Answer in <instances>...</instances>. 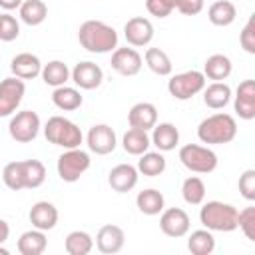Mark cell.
<instances>
[{
	"instance_id": "6da1fadb",
	"label": "cell",
	"mask_w": 255,
	"mask_h": 255,
	"mask_svg": "<svg viewBox=\"0 0 255 255\" xmlns=\"http://www.w3.org/2000/svg\"><path fill=\"white\" fill-rule=\"evenodd\" d=\"M2 181L12 191L36 189L46 181V167L40 159L10 161L2 169Z\"/></svg>"
},
{
	"instance_id": "7a4b0ae2",
	"label": "cell",
	"mask_w": 255,
	"mask_h": 255,
	"mask_svg": "<svg viewBox=\"0 0 255 255\" xmlns=\"http://www.w3.org/2000/svg\"><path fill=\"white\" fill-rule=\"evenodd\" d=\"M78 40L90 54H108L118 48V32L102 20H86L78 30Z\"/></svg>"
},
{
	"instance_id": "3957f363",
	"label": "cell",
	"mask_w": 255,
	"mask_h": 255,
	"mask_svg": "<svg viewBox=\"0 0 255 255\" xmlns=\"http://www.w3.org/2000/svg\"><path fill=\"white\" fill-rule=\"evenodd\" d=\"M237 135V122L231 114L215 112L199 122L197 126V137L201 143L207 145H223L233 141Z\"/></svg>"
},
{
	"instance_id": "277c9868",
	"label": "cell",
	"mask_w": 255,
	"mask_h": 255,
	"mask_svg": "<svg viewBox=\"0 0 255 255\" xmlns=\"http://www.w3.org/2000/svg\"><path fill=\"white\" fill-rule=\"evenodd\" d=\"M237 207L225 201L211 199L207 203H201L199 209V223L209 231L229 233L237 229Z\"/></svg>"
},
{
	"instance_id": "5b68a950",
	"label": "cell",
	"mask_w": 255,
	"mask_h": 255,
	"mask_svg": "<svg viewBox=\"0 0 255 255\" xmlns=\"http://www.w3.org/2000/svg\"><path fill=\"white\" fill-rule=\"evenodd\" d=\"M44 137L64 149H72V147H80L84 141V133L80 129L78 124H74L72 120L64 118V116H52L48 118V122L44 124Z\"/></svg>"
},
{
	"instance_id": "8992f818",
	"label": "cell",
	"mask_w": 255,
	"mask_h": 255,
	"mask_svg": "<svg viewBox=\"0 0 255 255\" xmlns=\"http://www.w3.org/2000/svg\"><path fill=\"white\" fill-rule=\"evenodd\" d=\"M179 161L185 169L193 173H211L217 169V153L209 145L201 143H185L179 147Z\"/></svg>"
},
{
	"instance_id": "52a82bcc",
	"label": "cell",
	"mask_w": 255,
	"mask_h": 255,
	"mask_svg": "<svg viewBox=\"0 0 255 255\" xmlns=\"http://www.w3.org/2000/svg\"><path fill=\"white\" fill-rule=\"evenodd\" d=\"M92 165L90 153L84 151L82 147H72V149H64V153L58 155L56 161V171L58 177L66 183H76Z\"/></svg>"
},
{
	"instance_id": "ba28073f",
	"label": "cell",
	"mask_w": 255,
	"mask_h": 255,
	"mask_svg": "<svg viewBox=\"0 0 255 255\" xmlns=\"http://www.w3.org/2000/svg\"><path fill=\"white\" fill-rule=\"evenodd\" d=\"M207 80L203 76V72L199 70H187L181 74H175L169 78L167 82V92L173 100L179 102H187L191 98H195L197 94H201V90L205 88Z\"/></svg>"
},
{
	"instance_id": "9c48e42d",
	"label": "cell",
	"mask_w": 255,
	"mask_h": 255,
	"mask_svg": "<svg viewBox=\"0 0 255 255\" xmlns=\"http://www.w3.org/2000/svg\"><path fill=\"white\" fill-rule=\"evenodd\" d=\"M40 128H42L40 116L32 110H22V112H14L10 116L8 133L18 143H30L38 137Z\"/></svg>"
},
{
	"instance_id": "30bf717a",
	"label": "cell",
	"mask_w": 255,
	"mask_h": 255,
	"mask_svg": "<svg viewBox=\"0 0 255 255\" xmlns=\"http://www.w3.org/2000/svg\"><path fill=\"white\" fill-rule=\"evenodd\" d=\"M26 94V84L24 80L16 76H8L0 82V118L12 116L18 106L22 104Z\"/></svg>"
},
{
	"instance_id": "8fae6325",
	"label": "cell",
	"mask_w": 255,
	"mask_h": 255,
	"mask_svg": "<svg viewBox=\"0 0 255 255\" xmlns=\"http://www.w3.org/2000/svg\"><path fill=\"white\" fill-rule=\"evenodd\" d=\"M159 229L163 235L179 239L185 237L191 229V219L187 215L185 209L181 207H163V211L159 213Z\"/></svg>"
},
{
	"instance_id": "7c38bea8",
	"label": "cell",
	"mask_w": 255,
	"mask_h": 255,
	"mask_svg": "<svg viewBox=\"0 0 255 255\" xmlns=\"http://www.w3.org/2000/svg\"><path fill=\"white\" fill-rule=\"evenodd\" d=\"M88 149L96 155H108L118 147V135L108 124H94L86 133Z\"/></svg>"
},
{
	"instance_id": "4fadbf2b",
	"label": "cell",
	"mask_w": 255,
	"mask_h": 255,
	"mask_svg": "<svg viewBox=\"0 0 255 255\" xmlns=\"http://www.w3.org/2000/svg\"><path fill=\"white\" fill-rule=\"evenodd\" d=\"M124 38L131 48L149 46L153 40V24L145 16H133L124 24Z\"/></svg>"
},
{
	"instance_id": "5bb4252c",
	"label": "cell",
	"mask_w": 255,
	"mask_h": 255,
	"mask_svg": "<svg viewBox=\"0 0 255 255\" xmlns=\"http://www.w3.org/2000/svg\"><path fill=\"white\" fill-rule=\"evenodd\" d=\"M110 66H112V70L114 72H118L120 76H126V78H129V76H135V74H139L141 72V66H143V58H141V54L135 50V48H116L114 52H112V62H110Z\"/></svg>"
},
{
	"instance_id": "9a60e30c",
	"label": "cell",
	"mask_w": 255,
	"mask_h": 255,
	"mask_svg": "<svg viewBox=\"0 0 255 255\" xmlns=\"http://www.w3.org/2000/svg\"><path fill=\"white\" fill-rule=\"evenodd\" d=\"M70 80L76 84V88L80 90H96L102 86L104 82V70L96 64V62H78L72 70H70Z\"/></svg>"
},
{
	"instance_id": "2e32d148",
	"label": "cell",
	"mask_w": 255,
	"mask_h": 255,
	"mask_svg": "<svg viewBox=\"0 0 255 255\" xmlns=\"http://www.w3.org/2000/svg\"><path fill=\"white\" fill-rule=\"evenodd\" d=\"M94 245L104 255L120 253L124 249V245H126V231L116 223H106V225H102L98 229Z\"/></svg>"
},
{
	"instance_id": "e0dca14e",
	"label": "cell",
	"mask_w": 255,
	"mask_h": 255,
	"mask_svg": "<svg viewBox=\"0 0 255 255\" xmlns=\"http://www.w3.org/2000/svg\"><path fill=\"white\" fill-rule=\"evenodd\" d=\"M233 98V112L245 120V122H251L255 118V82L253 80H243L237 90H235V96Z\"/></svg>"
},
{
	"instance_id": "ac0fdd59",
	"label": "cell",
	"mask_w": 255,
	"mask_h": 255,
	"mask_svg": "<svg viewBox=\"0 0 255 255\" xmlns=\"http://www.w3.org/2000/svg\"><path fill=\"white\" fill-rule=\"evenodd\" d=\"M139 171L131 163H118L108 173V183L116 193H128L137 185Z\"/></svg>"
},
{
	"instance_id": "d6986e66",
	"label": "cell",
	"mask_w": 255,
	"mask_h": 255,
	"mask_svg": "<svg viewBox=\"0 0 255 255\" xmlns=\"http://www.w3.org/2000/svg\"><path fill=\"white\" fill-rule=\"evenodd\" d=\"M10 70H12V76L20 78V80H34L40 76L42 72V62L36 54L32 52H20L12 58L10 62Z\"/></svg>"
},
{
	"instance_id": "ffe728a7",
	"label": "cell",
	"mask_w": 255,
	"mask_h": 255,
	"mask_svg": "<svg viewBox=\"0 0 255 255\" xmlns=\"http://www.w3.org/2000/svg\"><path fill=\"white\" fill-rule=\"evenodd\" d=\"M128 124L129 128L151 131V128L157 124V108L151 102H137L128 112Z\"/></svg>"
},
{
	"instance_id": "44dd1931",
	"label": "cell",
	"mask_w": 255,
	"mask_h": 255,
	"mask_svg": "<svg viewBox=\"0 0 255 255\" xmlns=\"http://www.w3.org/2000/svg\"><path fill=\"white\" fill-rule=\"evenodd\" d=\"M149 139L151 145L157 147V151H171L179 143V129L171 122H159L151 128Z\"/></svg>"
},
{
	"instance_id": "7402d4cb",
	"label": "cell",
	"mask_w": 255,
	"mask_h": 255,
	"mask_svg": "<svg viewBox=\"0 0 255 255\" xmlns=\"http://www.w3.org/2000/svg\"><path fill=\"white\" fill-rule=\"evenodd\" d=\"M28 219H30L32 227L42 229V231H50V229H54L56 223H58V209H56V205L50 203V201H36V203L30 207Z\"/></svg>"
},
{
	"instance_id": "603a6c76",
	"label": "cell",
	"mask_w": 255,
	"mask_h": 255,
	"mask_svg": "<svg viewBox=\"0 0 255 255\" xmlns=\"http://www.w3.org/2000/svg\"><path fill=\"white\" fill-rule=\"evenodd\" d=\"M46 247H48L46 231L36 229V227L24 231L16 241V249L20 255H42Z\"/></svg>"
},
{
	"instance_id": "cb8c5ba5",
	"label": "cell",
	"mask_w": 255,
	"mask_h": 255,
	"mask_svg": "<svg viewBox=\"0 0 255 255\" xmlns=\"http://www.w3.org/2000/svg\"><path fill=\"white\" fill-rule=\"evenodd\" d=\"M201 94H203V104L209 110H223L231 102V96H233L229 84H225V82L205 84V88L201 90Z\"/></svg>"
},
{
	"instance_id": "d4e9b609",
	"label": "cell",
	"mask_w": 255,
	"mask_h": 255,
	"mask_svg": "<svg viewBox=\"0 0 255 255\" xmlns=\"http://www.w3.org/2000/svg\"><path fill=\"white\" fill-rule=\"evenodd\" d=\"M233 64L229 60V56L225 54H211L205 62H203V76L205 80L211 82H223L231 76Z\"/></svg>"
},
{
	"instance_id": "484cf974",
	"label": "cell",
	"mask_w": 255,
	"mask_h": 255,
	"mask_svg": "<svg viewBox=\"0 0 255 255\" xmlns=\"http://www.w3.org/2000/svg\"><path fill=\"white\" fill-rule=\"evenodd\" d=\"M235 18H237V6L231 0H215L207 8V20L213 26H219V28L231 26Z\"/></svg>"
},
{
	"instance_id": "4316f807",
	"label": "cell",
	"mask_w": 255,
	"mask_h": 255,
	"mask_svg": "<svg viewBox=\"0 0 255 255\" xmlns=\"http://www.w3.org/2000/svg\"><path fill=\"white\" fill-rule=\"evenodd\" d=\"M52 104L62 112H74L84 104V96L80 94V88L74 86H60L52 92Z\"/></svg>"
},
{
	"instance_id": "83f0119b",
	"label": "cell",
	"mask_w": 255,
	"mask_h": 255,
	"mask_svg": "<svg viewBox=\"0 0 255 255\" xmlns=\"http://www.w3.org/2000/svg\"><path fill=\"white\" fill-rule=\"evenodd\" d=\"M135 205L143 215H149V217L151 215H159L163 211V207H165V197H163V193L159 189L147 187V189H143V191H139L135 195Z\"/></svg>"
},
{
	"instance_id": "f1b7e54d",
	"label": "cell",
	"mask_w": 255,
	"mask_h": 255,
	"mask_svg": "<svg viewBox=\"0 0 255 255\" xmlns=\"http://www.w3.org/2000/svg\"><path fill=\"white\" fill-rule=\"evenodd\" d=\"M40 78H42V82L46 86L60 88V86H64V84L70 82V68L62 60H50L48 64H42Z\"/></svg>"
},
{
	"instance_id": "f546056e",
	"label": "cell",
	"mask_w": 255,
	"mask_h": 255,
	"mask_svg": "<svg viewBox=\"0 0 255 255\" xmlns=\"http://www.w3.org/2000/svg\"><path fill=\"white\" fill-rule=\"evenodd\" d=\"M137 171L143 175V177H157L165 171L167 167V161L163 157V151H143L141 155H137Z\"/></svg>"
},
{
	"instance_id": "4dcf8cb0",
	"label": "cell",
	"mask_w": 255,
	"mask_h": 255,
	"mask_svg": "<svg viewBox=\"0 0 255 255\" xmlns=\"http://www.w3.org/2000/svg\"><path fill=\"white\" fill-rule=\"evenodd\" d=\"M149 145H151V139H149V133L145 129L129 128L122 137V147L129 155H141L143 151L149 149Z\"/></svg>"
},
{
	"instance_id": "1f68e13d",
	"label": "cell",
	"mask_w": 255,
	"mask_h": 255,
	"mask_svg": "<svg viewBox=\"0 0 255 255\" xmlns=\"http://www.w3.org/2000/svg\"><path fill=\"white\" fill-rule=\"evenodd\" d=\"M143 62L145 66L155 74V76H171L173 72V64H171V58L161 50V48H147L145 54H143Z\"/></svg>"
},
{
	"instance_id": "d6a6232c",
	"label": "cell",
	"mask_w": 255,
	"mask_h": 255,
	"mask_svg": "<svg viewBox=\"0 0 255 255\" xmlns=\"http://www.w3.org/2000/svg\"><path fill=\"white\" fill-rule=\"evenodd\" d=\"M20 20L28 26H40L48 18V6L44 0H24L18 8Z\"/></svg>"
},
{
	"instance_id": "836d02e7",
	"label": "cell",
	"mask_w": 255,
	"mask_h": 255,
	"mask_svg": "<svg viewBox=\"0 0 255 255\" xmlns=\"http://www.w3.org/2000/svg\"><path fill=\"white\" fill-rule=\"evenodd\" d=\"M187 249L193 255H211L215 251V237L209 229H195L187 237Z\"/></svg>"
},
{
	"instance_id": "e575fe53",
	"label": "cell",
	"mask_w": 255,
	"mask_h": 255,
	"mask_svg": "<svg viewBox=\"0 0 255 255\" xmlns=\"http://www.w3.org/2000/svg\"><path fill=\"white\" fill-rule=\"evenodd\" d=\"M64 249L68 255H88L94 249V237L88 231H70L64 239Z\"/></svg>"
},
{
	"instance_id": "d590c367",
	"label": "cell",
	"mask_w": 255,
	"mask_h": 255,
	"mask_svg": "<svg viewBox=\"0 0 255 255\" xmlns=\"http://www.w3.org/2000/svg\"><path fill=\"white\" fill-rule=\"evenodd\" d=\"M181 197L187 205H201L205 201V183L197 175H189L181 183Z\"/></svg>"
},
{
	"instance_id": "8d00e7d4",
	"label": "cell",
	"mask_w": 255,
	"mask_h": 255,
	"mask_svg": "<svg viewBox=\"0 0 255 255\" xmlns=\"http://www.w3.org/2000/svg\"><path fill=\"white\" fill-rule=\"evenodd\" d=\"M237 227L249 241H255V207L247 205L237 211Z\"/></svg>"
},
{
	"instance_id": "74e56055",
	"label": "cell",
	"mask_w": 255,
	"mask_h": 255,
	"mask_svg": "<svg viewBox=\"0 0 255 255\" xmlns=\"http://www.w3.org/2000/svg\"><path fill=\"white\" fill-rule=\"evenodd\" d=\"M18 36H20V22L16 20V16H12L10 12L0 14V40L12 42Z\"/></svg>"
},
{
	"instance_id": "f35d334b",
	"label": "cell",
	"mask_w": 255,
	"mask_h": 255,
	"mask_svg": "<svg viewBox=\"0 0 255 255\" xmlns=\"http://www.w3.org/2000/svg\"><path fill=\"white\" fill-rule=\"evenodd\" d=\"M179 0H145V10L155 18H167L175 8Z\"/></svg>"
},
{
	"instance_id": "ab89813d",
	"label": "cell",
	"mask_w": 255,
	"mask_h": 255,
	"mask_svg": "<svg viewBox=\"0 0 255 255\" xmlns=\"http://www.w3.org/2000/svg\"><path fill=\"white\" fill-rule=\"evenodd\" d=\"M239 44L247 54H255V14L249 16L247 24L239 32Z\"/></svg>"
},
{
	"instance_id": "60d3db41",
	"label": "cell",
	"mask_w": 255,
	"mask_h": 255,
	"mask_svg": "<svg viewBox=\"0 0 255 255\" xmlns=\"http://www.w3.org/2000/svg\"><path fill=\"white\" fill-rule=\"evenodd\" d=\"M239 193L251 203L255 201V169H245L241 175H239Z\"/></svg>"
},
{
	"instance_id": "b9f144b4",
	"label": "cell",
	"mask_w": 255,
	"mask_h": 255,
	"mask_svg": "<svg viewBox=\"0 0 255 255\" xmlns=\"http://www.w3.org/2000/svg\"><path fill=\"white\" fill-rule=\"evenodd\" d=\"M203 8H205V0H179L175 10H179L183 16H197Z\"/></svg>"
},
{
	"instance_id": "7bdbcfd3",
	"label": "cell",
	"mask_w": 255,
	"mask_h": 255,
	"mask_svg": "<svg viewBox=\"0 0 255 255\" xmlns=\"http://www.w3.org/2000/svg\"><path fill=\"white\" fill-rule=\"evenodd\" d=\"M10 237V225L6 219H0V245H4Z\"/></svg>"
},
{
	"instance_id": "ee69618b",
	"label": "cell",
	"mask_w": 255,
	"mask_h": 255,
	"mask_svg": "<svg viewBox=\"0 0 255 255\" xmlns=\"http://www.w3.org/2000/svg\"><path fill=\"white\" fill-rule=\"evenodd\" d=\"M22 2H24V0H0V8L6 10V12H12V10L20 8Z\"/></svg>"
},
{
	"instance_id": "f6af8a7d",
	"label": "cell",
	"mask_w": 255,
	"mask_h": 255,
	"mask_svg": "<svg viewBox=\"0 0 255 255\" xmlns=\"http://www.w3.org/2000/svg\"><path fill=\"white\" fill-rule=\"evenodd\" d=\"M0 255H10V249H6L4 245H0Z\"/></svg>"
}]
</instances>
